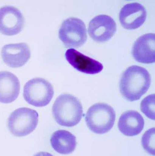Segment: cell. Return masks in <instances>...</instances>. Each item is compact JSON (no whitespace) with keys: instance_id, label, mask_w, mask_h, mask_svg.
<instances>
[{"instance_id":"cell-1","label":"cell","mask_w":155,"mask_h":156,"mask_svg":"<svg viewBox=\"0 0 155 156\" xmlns=\"http://www.w3.org/2000/svg\"><path fill=\"white\" fill-rule=\"evenodd\" d=\"M151 82V76L146 69L140 66H131L121 77L120 91L128 101L138 100L148 91Z\"/></svg>"},{"instance_id":"cell-2","label":"cell","mask_w":155,"mask_h":156,"mask_svg":"<svg viewBox=\"0 0 155 156\" xmlns=\"http://www.w3.org/2000/svg\"><path fill=\"white\" fill-rule=\"evenodd\" d=\"M52 113L59 125L71 127L78 125L82 118V105L75 96L68 94H62L54 102Z\"/></svg>"},{"instance_id":"cell-5","label":"cell","mask_w":155,"mask_h":156,"mask_svg":"<svg viewBox=\"0 0 155 156\" xmlns=\"http://www.w3.org/2000/svg\"><path fill=\"white\" fill-rule=\"evenodd\" d=\"M39 115L36 110L28 108H21L11 114L8 119L9 131L14 136H26L37 126Z\"/></svg>"},{"instance_id":"cell-12","label":"cell","mask_w":155,"mask_h":156,"mask_svg":"<svg viewBox=\"0 0 155 156\" xmlns=\"http://www.w3.org/2000/svg\"><path fill=\"white\" fill-rule=\"evenodd\" d=\"M65 57L72 66L77 70L88 74H96L103 69L102 64L79 52L75 49H68Z\"/></svg>"},{"instance_id":"cell-3","label":"cell","mask_w":155,"mask_h":156,"mask_svg":"<svg viewBox=\"0 0 155 156\" xmlns=\"http://www.w3.org/2000/svg\"><path fill=\"white\" fill-rule=\"evenodd\" d=\"M116 119L114 109L107 104H94L88 110L85 121L89 129L97 134L108 133L113 128Z\"/></svg>"},{"instance_id":"cell-8","label":"cell","mask_w":155,"mask_h":156,"mask_svg":"<svg viewBox=\"0 0 155 156\" xmlns=\"http://www.w3.org/2000/svg\"><path fill=\"white\" fill-rule=\"evenodd\" d=\"M24 23L23 14L17 8L12 5L0 8V32L3 34H17L21 31Z\"/></svg>"},{"instance_id":"cell-9","label":"cell","mask_w":155,"mask_h":156,"mask_svg":"<svg viewBox=\"0 0 155 156\" xmlns=\"http://www.w3.org/2000/svg\"><path fill=\"white\" fill-rule=\"evenodd\" d=\"M147 12L142 4L132 3L125 5L119 14L120 22L124 28L135 30L143 25L146 20Z\"/></svg>"},{"instance_id":"cell-16","label":"cell","mask_w":155,"mask_h":156,"mask_svg":"<svg viewBox=\"0 0 155 156\" xmlns=\"http://www.w3.org/2000/svg\"><path fill=\"white\" fill-rule=\"evenodd\" d=\"M155 94L147 96L142 101L140 110L148 118L155 120Z\"/></svg>"},{"instance_id":"cell-17","label":"cell","mask_w":155,"mask_h":156,"mask_svg":"<svg viewBox=\"0 0 155 156\" xmlns=\"http://www.w3.org/2000/svg\"><path fill=\"white\" fill-rule=\"evenodd\" d=\"M155 128L148 129L143 135L142 144L143 149L150 154L155 155Z\"/></svg>"},{"instance_id":"cell-11","label":"cell","mask_w":155,"mask_h":156,"mask_svg":"<svg viewBox=\"0 0 155 156\" xmlns=\"http://www.w3.org/2000/svg\"><path fill=\"white\" fill-rule=\"evenodd\" d=\"M155 35L146 34L142 35L134 43L132 54L134 59L140 63L149 64L155 62Z\"/></svg>"},{"instance_id":"cell-6","label":"cell","mask_w":155,"mask_h":156,"mask_svg":"<svg viewBox=\"0 0 155 156\" xmlns=\"http://www.w3.org/2000/svg\"><path fill=\"white\" fill-rule=\"evenodd\" d=\"M58 35L65 45L68 48L80 47L87 39L85 24L77 17H69L64 20L59 29Z\"/></svg>"},{"instance_id":"cell-13","label":"cell","mask_w":155,"mask_h":156,"mask_svg":"<svg viewBox=\"0 0 155 156\" xmlns=\"http://www.w3.org/2000/svg\"><path fill=\"white\" fill-rule=\"evenodd\" d=\"M20 83L14 74L8 71L0 72V102L11 103L18 98Z\"/></svg>"},{"instance_id":"cell-4","label":"cell","mask_w":155,"mask_h":156,"mask_svg":"<svg viewBox=\"0 0 155 156\" xmlns=\"http://www.w3.org/2000/svg\"><path fill=\"white\" fill-rule=\"evenodd\" d=\"M54 94L52 84L44 78L32 79L24 87L23 95L25 100L35 107L47 105L52 100Z\"/></svg>"},{"instance_id":"cell-10","label":"cell","mask_w":155,"mask_h":156,"mask_svg":"<svg viewBox=\"0 0 155 156\" xmlns=\"http://www.w3.org/2000/svg\"><path fill=\"white\" fill-rule=\"evenodd\" d=\"M3 61L9 67L22 66L31 57V51L28 44L21 43L6 44L1 50Z\"/></svg>"},{"instance_id":"cell-15","label":"cell","mask_w":155,"mask_h":156,"mask_svg":"<svg viewBox=\"0 0 155 156\" xmlns=\"http://www.w3.org/2000/svg\"><path fill=\"white\" fill-rule=\"evenodd\" d=\"M50 143L54 150L62 154L71 153L77 145L76 136L70 132L63 130H58L53 133Z\"/></svg>"},{"instance_id":"cell-14","label":"cell","mask_w":155,"mask_h":156,"mask_svg":"<svg viewBox=\"0 0 155 156\" xmlns=\"http://www.w3.org/2000/svg\"><path fill=\"white\" fill-rule=\"evenodd\" d=\"M144 124V120L139 112L129 110L124 112L120 117L118 127L125 136H132L140 134L143 131Z\"/></svg>"},{"instance_id":"cell-7","label":"cell","mask_w":155,"mask_h":156,"mask_svg":"<svg viewBox=\"0 0 155 156\" xmlns=\"http://www.w3.org/2000/svg\"><path fill=\"white\" fill-rule=\"evenodd\" d=\"M88 30L89 36L94 41L105 42L109 41L116 33V23L109 16L101 14L91 20Z\"/></svg>"}]
</instances>
